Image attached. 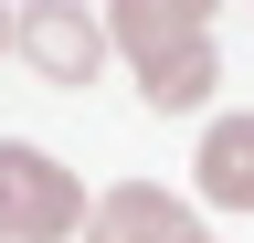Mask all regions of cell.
Segmentation results:
<instances>
[{
	"label": "cell",
	"mask_w": 254,
	"mask_h": 243,
	"mask_svg": "<svg viewBox=\"0 0 254 243\" xmlns=\"http://www.w3.org/2000/svg\"><path fill=\"white\" fill-rule=\"evenodd\" d=\"M85 211H95V201L74 191V169H64L53 148L0 138V243H74Z\"/></svg>",
	"instance_id": "1"
},
{
	"label": "cell",
	"mask_w": 254,
	"mask_h": 243,
	"mask_svg": "<svg viewBox=\"0 0 254 243\" xmlns=\"http://www.w3.org/2000/svg\"><path fill=\"white\" fill-rule=\"evenodd\" d=\"M11 53H21L43 85H95L117 43H106V21H95V11H74V0H32L21 32H11Z\"/></svg>",
	"instance_id": "2"
},
{
	"label": "cell",
	"mask_w": 254,
	"mask_h": 243,
	"mask_svg": "<svg viewBox=\"0 0 254 243\" xmlns=\"http://www.w3.org/2000/svg\"><path fill=\"white\" fill-rule=\"evenodd\" d=\"M106 43L127 53V64H170V53L212 43V11H201V0H117V11H106Z\"/></svg>",
	"instance_id": "3"
},
{
	"label": "cell",
	"mask_w": 254,
	"mask_h": 243,
	"mask_svg": "<svg viewBox=\"0 0 254 243\" xmlns=\"http://www.w3.org/2000/svg\"><path fill=\"white\" fill-rule=\"evenodd\" d=\"M180 233H201V222H190L159 180H117V191H95V211H85V243H180Z\"/></svg>",
	"instance_id": "4"
},
{
	"label": "cell",
	"mask_w": 254,
	"mask_h": 243,
	"mask_svg": "<svg viewBox=\"0 0 254 243\" xmlns=\"http://www.w3.org/2000/svg\"><path fill=\"white\" fill-rule=\"evenodd\" d=\"M190 169H201V201L212 211H254V106L244 116H212Z\"/></svg>",
	"instance_id": "5"
},
{
	"label": "cell",
	"mask_w": 254,
	"mask_h": 243,
	"mask_svg": "<svg viewBox=\"0 0 254 243\" xmlns=\"http://www.w3.org/2000/svg\"><path fill=\"white\" fill-rule=\"evenodd\" d=\"M212 85H222V53H212V43L170 53V64H138V96H148L159 116H201V106H212Z\"/></svg>",
	"instance_id": "6"
},
{
	"label": "cell",
	"mask_w": 254,
	"mask_h": 243,
	"mask_svg": "<svg viewBox=\"0 0 254 243\" xmlns=\"http://www.w3.org/2000/svg\"><path fill=\"white\" fill-rule=\"evenodd\" d=\"M11 32H21V21H11V11H0V53H11Z\"/></svg>",
	"instance_id": "7"
},
{
	"label": "cell",
	"mask_w": 254,
	"mask_h": 243,
	"mask_svg": "<svg viewBox=\"0 0 254 243\" xmlns=\"http://www.w3.org/2000/svg\"><path fill=\"white\" fill-rule=\"evenodd\" d=\"M180 243H222V233H180Z\"/></svg>",
	"instance_id": "8"
}]
</instances>
